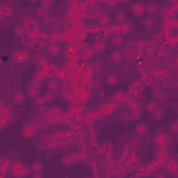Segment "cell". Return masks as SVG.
Wrapping results in <instances>:
<instances>
[{"instance_id": "obj_24", "label": "cell", "mask_w": 178, "mask_h": 178, "mask_svg": "<svg viewBox=\"0 0 178 178\" xmlns=\"http://www.w3.org/2000/svg\"><path fill=\"white\" fill-rule=\"evenodd\" d=\"M50 111L53 113V114H60V113H61V107L60 106H53L50 109Z\"/></svg>"}, {"instance_id": "obj_7", "label": "cell", "mask_w": 178, "mask_h": 178, "mask_svg": "<svg viewBox=\"0 0 178 178\" xmlns=\"http://www.w3.org/2000/svg\"><path fill=\"white\" fill-rule=\"evenodd\" d=\"M145 11L150 14V17H153L154 14L159 13V7H157V4H154V3H149V4L145 7Z\"/></svg>"}, {"instance_id": "obj_5", "label": "cell", "mask_w": 178, "mask_h": 178, "mask_svg": "<svg viewBox=\"0 0 178 178\" xmlns=\"http://www.w3.org/2000/svg\"><path fill=\"white\" fill-rule=\"evenodd\" d=\"M60 88H61V84H60V81H56V79H51L49 81V84H47V89L50 90V92H57V90H60Z\"/></svg>"}, {"instance_id": "obj_23", "label": "cell", "mask_w": 178, "mask_h": 178, "mask_svg": "<svg viewBox=\"0 0 178 178\" xmlns=\"http://www.w3.org/2000/svg\"><path fill=\"white\" fill-rule=\"evenodd\" d=\"M113 42H114L115 46H120V45L123 43V36H114V38H113Z\"/></svg>"}, {"instance_id": "obj_27", "label": "cell", "mask_w": 178, "mask_h": 178, "mask_svg": "<svg viewBox=\"0 0 178 178\" xmlns=\"http://www.w3.org/2000/svg\"><path fill=\"white\" fill-rule=\"evenodd\" d=\"M154 107H156V103H154V102H152V103H148V104H146V109H148L149 111H152L153 109H154Z\"/></svg>"}, {"instance_id": "obj_11", "label": "cell", "mask_w": 178, "mask_h": 178, "mask_svg": "<svg viewBox=\"0 0 178 178\" xmlns=\"http://www.w3.org/2000/svg\"><path fill=\"white\" fill-rule=\"evenodd\" d=\"M0 11H3V13H0V17L4 18V17H7V15H10V14L13 13V9L7 4H3V6H0Z\"/></svg>"}, {"instance_id": "obj_9", "label": "cell", "mask_w": 178, "mask_h": 178, "mask_svg": "<svg viewBox=\"0 0 178 178\" xmlns=\"http://www.w3.org/2000/svg\"><path fill=\"white\" fill-rule=\"evenodd\" d=\"M31 168L34 170V173H42L43 168H45V165H43L42 161L39 160H35L32 164H31Z\"/></svg>"}, {"instance_id": "obj_33", "label": "cell", "mask_w": 178, "mask_h": 178, "mask_svg": "<svg viewBox=\"0 0 178 178\" xmlns=\"http://www.w3.org/2000/svg\"><path fill=\"white\" fill-rule=\"evenodd\" d=\"M1 163H3V157L0 156V164H1Z\"/></svg>"}, {"instance_id": "obj_30", "label": "cell", "mask_w": 178, "mask_h": 178, "mask_svg": "<svg viewBox=\"0 0 178 178\" xmlns=\"http://www.w3.org/2000/svg\"><path fill=\"white\" fill-rule=\"evenodd\" d=\"M121 70H123L124 72H128V71H129V68H128V65H124V68H121Z\"/></svg>"}, {"instance_id": "obj_14", "label": "cell", "mask_w": 178, "mask_h": 178, "mask_svg": "<svg viewBox=\"0 0 178 178\" xmlns=\"http://www.w3.org/2000/svg\"><path fill=\"white\" fill-rule=\"evenodd\" d=\"M146 131H148V125H146L145 123H139L135 127V132H136V134H139V135H143V134H146Z\"/></svg>"}, {"instance_id": "obj_25", "label": "cell", "mask_w": 178, "mask_h": 178, "mask_svg": "<svg viewBox=\"0 0 178 178\" xmlns=\"http://www.w3.org/2000/svg\"><path fill=\"white\" fill-rule=\"evenodd\" d=\"M93 71L98 74L99 71H102V63H93Z\"/></svg>"}, {"instance_id": "obj_2", "label": "cell", "mask_w": 178, "mask_h": 178, "mask_svg": "<svg viewBox=\"0 0 178 178\" xmlns=\"http://www.w3.org/2000/svg\"><path fill=\"white\" fill-rule=\"evenodd\" d=\"M36 129H38V128L35 127L34 124L25 125L24 129H22V135H24V138H26V139H32V138H35V135H36Z\"/></svg>"}, {"instance_id": "obj_31", "label": "cell", "mask_w": 178, "mask_h": 178, "mask_svg": "<svg viewBox=\"0 0 178 178\" xmlns=\"http://www.w3.org/2000/svg\"><path fill=\"white\" fill-rule=\"evenodd\" d=\"M171 86H173V89L175 90V88H177V82H173V85H171Z\"/></svg>"}, {"instance_id": "obj_6", "label": "cell", "mask_w": 178, "mask_h": 178, "mask_svg": "<svg viewBox=\"0 0 178 178\" xmlns=\"http://www.w3.org/2000/svg\"><path fill=\"white\" fill-rule=\"evenodd\" d=\"M123 59H124V54L120 50H114L110 54V60L113 63H120V61H123Z\"/></svg>"}, {"instance_id": "obj_26", "label": "cell", "mask_w": 178, "mask_h": 178, "mask_svg": "<svg viewBox=\"0 0 178 178\" xmlns=\"http://www.w3.org/2000/svg\"><path fill=\"white\" fill-rule=\"evenodd\" d=\"M170 129H171V132H173V134H175V132L178 131V123H177V121H174V123L170 125Z\"/></svg>"}, {"instance_id": "obj_28", "label": "cell", "mask_w": 178, "mask_h": 178, "mask_svg": "<svg viewBox=\"0 0 178 178\" xmlns=\"http://www.w3.org/2000/svg\"><path fill=\"white\" fill-rule=\"evenodd\" d=\"M49 6H51V1H42V7H49Z\"/></svg>"}, {"instance_id": "obj_32", "label": "cell", "mask_w": 178, "mask_h": 178, "mask_svg": "<svg viewBox=\"0 0 178 178\" xmlns=\"http://www.w3.org/2000/svg\"><path fill=\"white\" fill-rule=\"evenodd\" d=\"M0 106H4V102H3V100H0Z\"/></svg>"}, {"instance_id": "obj_12", "label": "cell", "mask_w": 178, "mask_h": 178, "mask_svg": "<svg viewBox=\"0 0 178 178\" xmlns=\"http://www.w3.org/2000/svg\"><path fill=\"white\" fill-rule=\"evenodd\" d=\"M47 50H49V54H50V56H59L61 49H60V46L57 45V43H53V45H50V46H49V49H47Z\"/></svg>"}, {"instance_id": "obj_21", "label": "cell", "mask_w": 178, "mask_h": 178, "mask_svg": "<svg viewBox=\"0 0 178 178\" xmlns=\"http://www.w3.org/2000/svg\"><path fill=\"white\" fill-rule=\"evenodd\" d=\"M38 14L40 15V17H47V9H45V7H40V9H38Z\"/></svg>"}, {"instance_id": "obj_15", "label": "cell", "mask_w": 178, "mask_h": 178, "mask_svg": "<svg viewBox=\"0 0 178 178\" xmlns=\"http://www.w3.org/2000/svg\"><path fill=\"white\" fill-rule=\"evenodd\" d=\"M117 82H118V78H117V75H115V74H109V75L106 76V84L107 85L114 86Z\"/></svg>"}, {"instance_id": "obj_3", "label": "cell", "mask_w": 178, "mask_h": 178, "mask_svg": "<svg viewBox=\"0 0 178 178\" xmlns=\"http://www.w3.org/2000/svg\"><path fill=\"white\" fill-rule=\"evenodd\" d=\"M13 100H14V103L15 104H24L25 103V100H26V96H25V93L22 92V90H17V92H14V95H13Z\"/></svg>"}, {"instance_id": "obj_8", "label": "cell", "mask_w": 178, "mask_h": 178, "mask_svg": "<svg viewBox=\"0 0 178 178\" xmlns=\"http://www.w3.org/2000/svg\"><path fill=\"white\" fill-rule=\"evenodd\" d=\"M142 24H143V26L145 28H148V29H150V28H153V26L156 25V20L153 17H145L143 18V21H142Z\"/></svg>"}, {"instance_id": "obj_4", "label": "cell", "mask_w": 178, "mask_h": 178, "mask_svg": "<svg viewBox=\"0 0 178 178\" xmlns=\"http://www.w3.org/2000/svg\"><path fill=\"white\" fill-rule=\"evenodd\" d=\"M131 10H132V14H134L135 17H142V15L145 14V6L140 4V3H135V4H132Z\"/></svg>"}, {"instance_id": "obj_20", "label": "cell", "mask_w": 178, "mask_h": 178, "mask_svg": "<svg viewBox=\"0 0 178 178\" xmlns=\"http://www.w3.org/2000/svg\"><path fill=\"white\" fill-rule=\"evenodd\" d=\"M95 47H96V50H106V45H104V42H96V45H95Z\"/></svg>"}, {"instance_id": "obj_13", "label": "cell", "mask_w": 178, "mask_h": 178, "mask_svg": "<svg viewBox=\"0 0 178 178\" xmlns=\"http://www.w3.org/2000/svg\"><path fill=\"white\" fill-rule=\"evenodd\" d=\"M14 35H15L17 38H22V36L25 35V26H24V25L14 26Z\"/></svg>"}, {"instance_id": "obj_29", "label": "cell", "mask_w": 178, "mask_h": 178, "mask_svg": "<svg viewBox=\"0 0 178 178\" xmlns=\"http://www.w3.org/2000/svg\"><path fill=\"white\" fill-rule=\"evenodd\" d=\"M32 178H43V175H42V173H34Z\"/></svg>"}, {"instance_id": "obj_18", "label": "cell", "mask_w": 178, "mask_h": 178, "mask_svg": "<svg viewBox=\"0 0 178 178\" xmlns=\"http://www.w3.org/2000/svg\"><path fill=\"white\" fill-rule=\"evenodd\" d=\"M115 21L118 22V24H125V21H127V15H125V13H124V11H118L117 15H115Z\"/></svg>"}, {"instance_id": "obj_17", "label": "cell", "mask_w": 178, "mask_h": 178, "mask_svg": "<svg viewBox=\"0 0 178 178\" xmlns=\"http://www.w3.org/2000/svg\"><path fill=\"white\" fill-rule=\"evenodd\" d=\"M43 100L46 103H53L56 100V95L53 92H50V90H47L46 93H45V96H43Z\"/></svg>"}, {"instance_id": "obj_1", "label": "cell", "mask_w": 178, "mask_h": 178, "mask_svg": "<svg viewBox=\"0 0 178 178\" xmlns=\"http://www.w3.org/2000/svg\"><path fill=\"white\" fill-rule=\"evenodd\" d=\"M13 60L15 61V63H18V64L25 63V61H28V60H29V53H28L26 50H17V51H14Z\"/></svg>"}, {"instance_id": "obj_16", "label": "cell", "mask_w": 178, "mask_h": 178, "mask_svg": "<svg viewBox=\"0 0 178 178\" xmlns=\"http://www.w3.org/2000/svg\"><path fill=\"white\" fill-rule=\"evenodd\" d=\"M46 21H47V25L54 28V26H59L60 24V20L57 17H46Z\"/></svg>"}, {"instance_id": "obj_19", "label": "cell", "mask_w": 178, "mask_h": 178, "mask_svg": "<svg viewBox=\"0 0 178 178\" xmlns=\"http://www.w3.org/2000/svg\"><path fill=\"white\" fill-rule=\"evenodd\" d=\"M121 120H123L124 123H129V121L132 120L131 111H125V113H123V114H121Z\"/></svg>"}, {"instance_id": "obj_22", "label": "cell", "mask_w": 178, "mask_h": 178, "mask_svg": "<svg viewBox=\"0 0 178 178\" xmlns=\"http://www.w3.org/2000/svg\"><path fill=\"white\" fill-rule=\"evenodd\" d=\"M131 117H132V120H139L140 118V111L139 110L131 111Z\"/></svg>"}, {"instance_id": "obj_10", "label": "cell", "mask_w": 178, "mask_h": 178, "mask_svg": "<svg viewBox=\"0 0 178 178\" xmlns=\"http://www.w3.org/2000/svg\"><path fill=\"white\" fill-rule=\"evenodd\" d=\"M150 114H152V117L154 120H161L163 117H164V113H163V111H161V109H159L157 106L154 107L152 111H150Z\"/></svg>"}]
</instances>
